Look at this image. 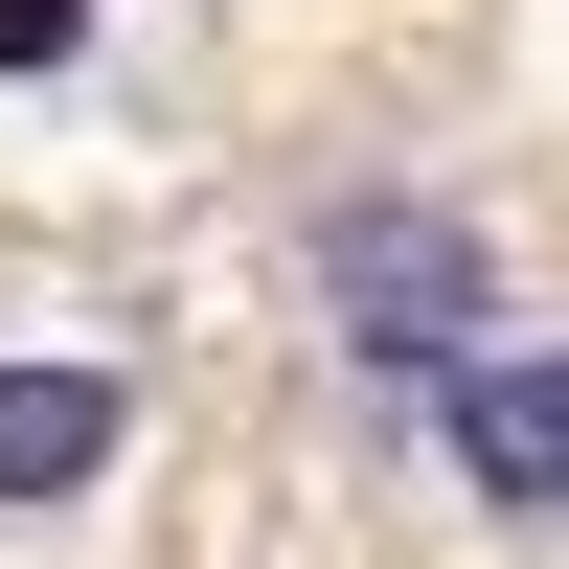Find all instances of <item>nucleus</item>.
<instances>
[{"mask_svg":"<svg viewBox=\"0 0 569 569\" xmlns=\"http://www.w3.org/2000/svg\"><path fill=\"white\" fill-rule=\"evenodd\" d=\"M319 319H342L365 365H410V388H456V365H479V319H501V251L433 206V182H365V206L319 228Z\"/></svg>","mask_w":569,"mask_h":569,"instance_id":"nucleus-1","label":"nucleus"},{"mask_svg":"<svg viewBox=\"0 0 569 569\" xmlns=\"http://www.w3.org/2000/svg\"><path fill=\"white\" fill-rule=\"evenodd\" d=\"M433 456H456V501H501V525H569V342H479L433 388Z\"/></svg>","mask_w":569,"mask_h":569,"instance_id":"nucleus-2","label":"nucleus"},{"mask_svg":"<svg viewBox=\"0 0 569 569\" xmlns=\"http://www.w3.org/2000/svg\"><path fill=\"white\" fill-rule=\"evenodd\" d=\"M114 456H137V365H0V525L91 501Z\"/></svg>","mask_w":569,"mask_h":569,"instance_id":"nucleus-3","label":"nucleus"},{"mask_svg":"<svg viewBox=\"0 0 569 569\" xmlns=\"http://www.w3.org/2000/svg\"><path fill=\"white\" fill-rule=\"evenodd\" d=\"M91 46V0H0V69H69Z\"/></svg>","mask_w":569,"mask_h":569,"instance_id":"nucleus-4","label":"nucleus"}]
</instances>
